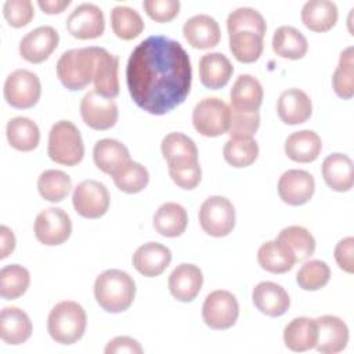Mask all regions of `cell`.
<instances>
[{
    "label": "cell",
    "mask_w": 354,
    "mask_h": 354,
    "mask_svg": "<svg viewBox=\"0 0 354 354\" xmlns=\"http://www.w3.org/2000/svg\"><path fill=\"white\" fill-rule=\"evenodd\" d=\"M252 300L256 308L268 317H281L290 306L288 292L281 285L270 281H263L253 288Z\"/></svg>",
    "instance_id": "21"
},
{
    "label": "cell",
    "mask_w": 354,
    "mask_h": 354,
    "mask_svg": "<svg viewBox=\"0 0 354 354\" xmlns=\"http://www.w3.org/2000/svg\"><path fill=\"white\" fill-rule=\"evenodd\" d=\"M224 160L232 167H248L259 156V145L253 137L230 138L223 148Z\"/></svg>",
    "instance_id": "40"
},
{
    "label": "cell",
    "mask_w": 354,
    "mask_h": 354,
    "mask_svg": "<svg viewBox=\"0 0 354 354\" xmlns=\"http://www.w3.org/2000/svg\"><path fill=\"white\" fill-rule=\"evenodd\" d=\"M8 144L22 152L33 151L40 141L39 126L25 116H17L8 120L6 127Z\"/></svg>",
    "instance_id": "35"
},
{
    "label": "cell",
    "mask_w": 354,
    "mask_h": 354,
    "mask_svg": "<svg viewBox=\"0 0 354 354\" xmlns=\"http://www.w3.org/2000/svg\"><path fill=\"white\" fill-rule=\"evenodd\" d=\"M198 217L202 230L210 236H227L235 227L234 205L221 195L209 196L201 205Z\"/></svg>",
    "instance_id": "7"
},
{
    "label": "cell",
    "mask_w": 354,
    "mask_h": 354,
    "mask_svg": "<svg viewBox=\"0 0 354 354\" xmlns=\"http://www.w3.org/2000/svg\"><path fill=\"white\" fill-rule=\"evenodd\" d=\"M277 112L285 124H300L311 118L313 104L303 90L288 88L278 98Z\"/></svg>",
    "instance_id": "22"
},
{
    "label": "cell",
    "mask_w": 354,
    "mask_h": 354,
    "mask_svg": "<svg viewBox=\"0 0 354 354\" xmlns=\"http://www.w3.org/2000/svg\"><path fill=\"white\" fill-rule=\"evenodd\" d=\"M144 350L141 344L130 337V336H116L108 342L105 347L106 354H119V353H129V354H141Z\"/></svg>",
    "instance_id": "51"
},
{
    "label": "cell",
    "mask_w": 354,
    "mask_h": 354,
    "mask_svg": "<svg viewBox=\"0 0 354 354\" xmlns=\"http://www.w3.org/2000/svg\"><path fill=\"white\" fill-rule=\"evenodd\" d=\"M48 158L64 166H75L84 156V144L79 129L71 120H58L48 133Z\"/></svg>",
    "instance_id": "5"
},
{
    "label": "cell",
    "mask_w": 354,
    "mask_h": 354,
    "mask_svg": "<svg viewBox=\"0 0 354 354\" xmlns=\"http://www.w3.org/2000/svg\"><path fill=\"white\" fill-rule=\"evenodd\" d=\"M322 149L321 137L313 130H300L292 133L285 141L286 156L299 163L314 162Z\"/></svg>",
    "instance_id": "31"
},
{
    "label": "cell",
    "mask_w": 354,
    "mask_h": 354,
    "mask_svg": "<svg viewBox=\"0 0 354 354\" xmlns=\"http://www.w3.org/2000/svg\"><path fill=\"white\" fill-rule=\"evenodd\" d=\"M30 274L19 264H8L0 270V296L4 300L21 297L29 288Z\"/></svg>",
    "instance_id": "38"
},
{
    "label": "cell",
    "mask_w": 354,
    "mask_h": 354,
    "mask_svg": "<svg viewBox=\"0 0 354 354\" xmlns=\"http://www.w3.org/2000/svg\"><path fill=\"white\" fill-rule=\"evenodd\" d=\"M66 29L79 40L97 39L105 30L104 12L93 3H83L69 14L66 19Z\"/></svg>",
    "instance_id": "13"
},
{
    "label": "cell",
    "mask_w": 354,
    "mask_h": 354,
    "mask_svg": "<svg viewBox=\"0 0 354 354\" xmlns=\"http://www.w3.org/2000/svg\"><path fill=\"white\" fill-rule=\"evenodd\" d=\"M58 41V32L53 26H39L22 37L19 41V54L30 64H40L54 53Z\"/></svg>",
    "instance_id": "15"
},
{
    "label": "cell",
    "mask_w": 354,
    "mask_h": 354,
    "mask_svg": "<svg viewBox=\"0 0 354 354\" xmlns=\"http://www.w3.org/2000/svg\"><path fill=\"white\" fill-rule=\"evenodd\" d=\"M72 189L71 177L62 170H44L37 178V191L48 202H61Z\"/></svg>",
    "instance_id": "37"
},
{
    "label": "cell",
    "mask_w": 354,
    "mask_h": 354,
    "mask_svg": "<svg viewBox=\"0 0 354 354\" xmlns=\"http://www.w3.org/2000/svg\"><path fill=\"white\" fill-rule=\"evenodd\" d=\"M3 14L10 26L24 28L35 17V10L30 0H7L3 6Z\"/></svg>",
    "instance_id": "47"
},
{
    "label": "cell",
    "mask_w": 354,
    "mask_h": 354,
    "mask_svg": "<svg viewBox=\"0 0 354 354\" xmlns=\"http://www.w3.org/2000/svg\"><path fill=\"white\" fill-rule=\"evenodd\" d=\"M87 325L84 308L73 300L57 303L48 314L47 330L59 344H73L82 339Z\"/></svg>",
    "instance_id": "4"
},
{
    "label": "cell",
    "mask_w": 354,
    "mask_h": 354,
    "mask_svg": "<svg viewBox=\"0 0 354 354\" xmlns=\"http://www.w3.org/2000/svg\"><path fill=\"white\" fill-rule=\"evenodd\" d=\"M167 285L174 299L183 303H189L202 289L203 274L195 264L183 263L171 271Z\"/></svg>",
    "instance_id": "18"
},
{
    "label": "cell",
    "mask_w": 354,
    "mask_h": 354,
    "mask_svg": "<svg viewBox=\"0 0 354 354\" xmlns=\"http://www.w3.org/2000/svg\"><path fill=\"white\" fill-rule=\"evenodd\" d=\"M29 315L18 307H4L0 313V337L7 344H22L32 335Z\"/></svg>",
    "instance_id": "24"
},
{
    "label": "cell",
    "mask_w": 354,
    "mask_h": 354,
    "mask_svg": "<svg viewBox=\"0 0 354 354\" xmlns=\"http://www.w3.org/2000/svg\"><path fill=\"white\" fill-rule=\"evenodd\" d=\"M263 95L261 83L254 76L248 73L239 75L230 93V108L242 112L259 111L263 102Z\"/></svg>",
    "instance_id": "23"
},
{
    "label": "cell",
    "mask_w": 354,
    "mask_h": 354,
    "mask_svg": "<svg viewBox=\"0 0 354 354\" xmlns=\"http://www.w3.org/2000/svg\"><path fill=\"white\" fill-rule=\"evenodd\" d=\"M183 35L187 43L198 50L216 47L221 37L217 21L207 14H198L188 18L183 26Z\"/></svg>",
    "instance_id": "19"
},
{
    "label": "cell",
    "mask_w": 354,
    "mask_h": 354,
    "mask_svg": "<svg viewBox=\"0 0 354 354\" xmlns=\"http://www.w3.org/2000/svg\"><path fill=\"white\" fill-rule=\"evenodd\" d=\"M260 126V113L259 111L242 112L231 109V122L228 134L230 138L241 137H253Z\"/></svg>",
    "instance_id": "46"
},
{
    "label": "cell",
    "mask_w": 354,
    "mask_h": 354,
    "mask_svg": "<svg viewBox=\"0 0 354 354\" xmlns=\"http://www.w3.org/2000/svg\"><path fill=\"white\" fill-rule=\"evenodd\" d=\"M169 170H184L198 165V148L192 138L183 133H169L160 144Z\"/></svg>",
    "instance_id": "14"
},
{
    "label": "cell",
    "mask_w": 354,
    "mask_h": 354,
    "mask_svg": "<svg viewBox=\"0 0 354 354\" xmlns=\"http://www.w3.org/2000/svg\"><path fill=\"white\" fill-rule=\"evenodd\" d=\"M169 174L174 184H177L183 189H194L202 178V169L198 165L184 169V170H169Z\"/></svg>",
    "instance_id": "50"
},
{
    "label": "cell",
    "mask_w": 354,
    "mask_h": 354,
    "mask_svg": "<svg viewBox=\"0 0 354 354\" xmlns=\"http://www.w3.org/2000/svg\"><path fill=\"white\" fill-rule=\"evenodd\" d=\"M318 339L317 321L308 317L292 319L283 329L285 346L296 353H303L315 347Z\"/></svg>",
    "instance_id": "30"
},
{
    "label": "cell",
    "mask_w": 354,
    "mask_h": 354,
    "mask_svg": "<svg viewBox=\"0 0 354 354\" xmlns=\"http://www.w3.org/2000/svg\"><path fill=\"white\" fill-rule=\"evenodd\" d=\"M227 30L228 35L235 33L238 30H250L264 37L267 24L257 10L252 7H239L230 12L227 18Z\"/></svg>",
    "instance_id": "44"
},
{
    "label": "cell",
    "mask_w": 354,
    "mask_h": 354,
    "mask_svg": "<svg viewBox=\"0 0 354 354\" xmlns=\"http://www.w3.org/2000/svg\"><path fill=\"white\" fill-rule=\"evenodd\" d=\"M257 261L260 267L272 274H283L293 268L296 261L277 243V241H267L259 248Z\"/></svg>",
    "instance_id": "42"
},
{
    "label": "cell",
    "mask_w": 354,
    "mask_h": 354,
    "mask_svg": "<svg viewBox=\"0 0 354 354\" xmlns=\"http://www.w3.org/2000/svg\"><path fill=\"white\" fill-rule=\"evenodd\" d=\"M72 203L79 216L84 218H100L108 212L111 196L102 183L84 180L73 189Z\"/></svg>",
    "instance_id": "10"
},
{
    "label": "cell",
    "mask_w": 354,
    "mask_h": 354,
    "mask_svg": "<svg viewBox=\"0 0 354 354\" xmlns=\"http://www.w3.org/2000/svg\"><path fill=\"white\" fill-rule=\"evenodd\" d=\"M239 315L236 297L224 289L210 292L202 306L203 322L216 330L228 329L235 325Z\"/></svg>",
    "instance_id": "9"
},
{
    "label": "cell",
    "mask_w": 354,
    "mask_h": 354,
    "mask_svg": "<svg viewBox=\"0 0 354 354\" xmlns=\"http://www.w3.org/2000/svg\"><path fill=\"white\" fill-rule=\"evenodd\" d=\"M315 321L318 328L317 351L322 354L343 351L348 343V328L346 322L335 315H321Z\"/></svg>",
    "instance_id": "17"
},
{
    "label": "cell",
    "mask_w": 354,
    "mask_h": 354,
    "mask_svg": "<svg viewBox=\"0 0 354 354\" xmlns=\"http://www.w3.org/2000/svg\"><path fill=\"white\" fill-rule=\"evenodd\" d=\"M230 50L239 62L252 64L263 53V37L250 30H238L230 35Z\"/></svg>",
    "instance_id": "39"
},
{
    "label": "cell",
    "mask_w": 354,
    "mask_h": 354,
    "mask_svg": "<svg viewBox=\"0 0 354 354\" xmlns=\"http://www.w3.org/2000/svg\"><path fill=\"white\" fill-rule=\"evenodd\" d=\"M119 57L100 47L97 68L94 75V90L105 98H115L119 94Z\"/></svg>",
    "instance_id": "29"
},
{
    "label": "cell",
    "mask_w": 354,
    "mask_h": 354,
    "mask_svg": "<svg viewBox=\"0 0 354 354\" xmlns=\"http://www.w3.org/2000/svg\"><path fill=\"white\" fill-rule=\"evenodd\" d=\"M69 4H71V0H39L37 1V6L43 10V12L50 15L62 12Z\"/></svg>",
    "instance_id": "53"
},
{
    "label": "cell",
    "mask_w": 354,
    "mask_h": 354,
    "mask_svg": "<svg viewBox=\"0 0 354 354\" xmlns=\"http://www.w3.org/2000/svg\"><path fill=\"white\" fill-rule=\"evenodd\" d=\"M93 159L101 171L113 176L119 169L130 162V152L120 141L113 138H102L94 145Z\"/></svg>",
    "instance_id": "28"
},
{
    "label": "cell",
    "mask_w": 354,
    "mask_h": 354,
    "mask_svg": "<svg viewBox=\"0 0 354 354\" xmlns=\"http://www.w3.org/2000/svg\"><path fill=\"white\" fill-rule=\"evenodd\" d=\"M188 224L187 210L176 202H166L158 207L153 214V228L162 236H180Z\"/></svg>",
    "instance_id": "33"
},
{
    "label": "cell",
    "mask_w": 354,
    "mask_h": 354,
    "mask_svg": "<svg viewBox=\"0 0 354 354\" xmlns=\"http://www.w3.org/2000/svg\"><path fill=\"white\" fill-rule=\"evenodd\" d=\"M80 116L94 130L113 127L119 118V109L113 100L105 98L95 90H90L80 101Z\"/></svg>",
    "instance_id": "12"
},
{
    "label": "cell",
    "mask_w": 354,
    "mask_h": 354,
    "mask_svg": "<svg viewBox=\"0 0 354 354\" xmlns=\"http://www.w3.org/2000/svg\"><path fill=\"white\" fill-rule=\"evenodd\" d=\"M234 72L231 61L221 53H209L199 59V77L205 87L218 90L224 87Z\"/></svg>",
    "instance_id": "27"
},
{
    "label": "cell",
    "mask_w": 354,
    "mask_h": 354,
    "mask_svg": "<svg viewBox=\"0 0 354 354\" xmlns=\"http://www.w3.org/2000/svg\"><path fill=\"white\" fill-rule=\"evenodd\" d=\"M115 185L126 194H138L149 183L148 170L138 162H127L122 169H119L113 176Z\"/></svg>",
    "instance_id": "43"
},
{
    "label": "cell",
    "mask_w": 354,
    "mask_h": 354,
    "mask_svg": "<svg viewBox=\"0 0 354 354\" xmlns=\"http://www.w3.org/2000/svg\"><path fill=\"white\" fill-rule=\"evenodd\" d=\"M335 260L337 266L348 272H354V238L346 236L340 239L335 248Z\"/></svg>",
    "instance_id": "49"
},
{
    "label": "cell",
    "mask_w": 354,
    "mask_h": 354,
    "mask_svg": "<svg viewBox=\"0 0 354 354\" xmlns=\"http://www.w3.org/2000/svg\"><path fill=\"white\" fill-rule=\"evenodd\" d=\"M332 86L343 100H350L354 94V48L351 46L340 53L339 64L332 76Z\"/></svg>",
    "instance_id": "41"
},
{
    "label": "cell",
    "mask_w": 354,
    "mask_h": 354,
    "mask_svg": "<svg viewBox=\"0 0 354 354\" xmlns=\"http://www.w3.org/2000/svg\"><path fill=\"white\" fill-rule=\"evenodd\" d=\"M231 108L217 97L201 100L192 111V124L205 137H218L228 133Z\"/></svg>",
    "instance_id": "6"
},
{
    "label": "cell",
    "mask_w": 354,
    "mask_h": 354,
    "mask_svg": "<svg viewBox=\"0 0 354 354\" xmlns=\"http://www.w3.org/2000/svg\"><path fill=\"white\" fill-rule=\"evenodd\" d=\"M111 28L122 40H133L138 37L145 25L141 15L127 6H116L111 11Z\"/></svg>",
    "instance_id": "36"
},
{
    "label": "cell",
    "mask_w": 354,
    "mask_h": 354,
    "mask_svg": "<svg viewBox=\"0 0 354 354\" xmlns=\"http://www.w3.org/2000/svg\"><path fill=\"white\" fill-rule=\"evenodd\" d=\"M275 241L296 263L310 259L315 250L314 236L301 225L285 227Z\"/></svg>",
    "instance_id": "26"
},
{
    "label": "cell",
    "mask_w": 354,
    "mask_h": 354,
    "mask_svg": "<svg viewBox=\"0 0 354 354\" xmlns=\"http://www.w3.org/2000/svg\"><path fill=\"white\" fill-rule=\"evenodd\" d=\"M3 91L8 105L18 109H28L35 106L40 98V79L28 69H17L7 76Z\"/></svg>",
    "instance_id": "8"
},
{
    "label": "cell",
    "mask_w": 354,
    "mask_h": 354,
    "mask_svg": "<svg viewBox=\"0 0 354 354\" xmlns=\"http://www.w3.org/2000/svg\"><path fill=\"white\" fill-rule=\"evenodd\" d=\"M0 238H1V245H0V259H6L8 254H11L15 249V236L12 231L1 225L0 227Z\"/></svg>",
    "instance_id": "52"
},
{
    "label": "cell",
    "mask_w": 354,
    "mask_h": 354,
    "mask_svg": "<svg viewBox=\"0 0 354 354\" xmlns=\"http://www.w3.org/2000/svg\"><path fill=\"white\" fill-rule=\"evenodd\" d=\"M337 7L329 0H310L300 12L301 22L313 32H328L337 22Z\"/></svg>",
    "instance_id": "32"
},
{
    "label": "cell",
    "mask_w": 354,
    "mask_h": 354,
    "mask_svg": "<svg viewBox=\"0 0 354 354\" xmlns=\"http://www.w3.org/2000/svg\"><path fill=\"white\" fill-rule=\"evenodd\" d=\"M35 236L46 246H57L69 239L72 221L69 214L59 207L41 210L35 220Z\"/></svg>",
    "instance_id": "11"
},
{
    "label": "cell",
    "mask_w": 354,
    "mask_h": 354,
    "mask_svg": "<svg viewBox=\"0 0 354 354\" xmlns=\"http://www.w3.org/2000/svg\"><path fill=\"white\" fill-rule=\"evenodd\" d=\"M315 191L314 177L300 169H290L282 173L278 181V195L282 202L290 206H301L307 203Z\"/></svg>",
    "instance_id": "16"
},
{
    "label": "cell",
    "mask_w": 354,
    "mask_h": 354,
    "mask_svg": "<svg viewBox=\"0 0 354 354\" xmlns=\"http://www.w3.org/2000/svg\"><path fill=\"white\" fill-rule=\"evenodd\" d=\"M94 297L106 313H123L134 301L136 282L126 271L105 270L95 278Z\"/></svg>",
    "instance_id": "2"
},
{
    "label": "cell",
    "mask_w": 354,
    "mask_h": 354,
    "mask_svg": "<svg viewBox=\"0 0 354 354\" xmlns=\"http://www.w3.org/2000/svg\"><path fill=\"white\" fill-rule=\"evenodd\" d=\"M272 50L277 55L288 59H300L308 50L306 36L296 28L282 25L272 36Z\"/></svg>",
    "instance_id": "34"
},
{
    "label": "cell",
    "mask_w": 354,
    "mask_h": 354,
    "mask_svg": "<svg viewBox=\"0 0 354 354\" xmlns=\"http://www.w3.org/2000/svg\"><path fill=\"white\" fill-rule=\"evenodd\" d=\"M330 278V268L322 260L306 261L296 274V282L303 290H319Z\"/></svg>",
    "instance_id": "45"
},
{
    "label": "cell",
    "mask_w": 354,
    "mask_h": 354,
    "mask_svg": "<svg viewBox=\"0 0 354 354\" xmlns=\"http://www.w3.org/2000/svg\"><path fill=\"white\" fill-rule=\"evenodd\" d=\"M100 47L72 48L59 57L57 76L62 86L71 91L86 88L93 80L97 68Z\"/></svg>",
    "instance_id": "3"
},
{
    "label": "cell",
    "mask_w": 354,
    "mask_h": 354,
    "mask_svg": "<svg viewBox=\"0 0 354 354\" xmlns=\"http://www.w3.org/2000/svg\"><path fill=\"white\" fill-rule=\"evenodd\" d=\"M189 55L177 41L152 35L131 51L126 83L136 105L151 115H165L181 105L191 91Z\"/></svg>",
    "instance_id": "1"
},
{
    "label": "cell",
    "mask_w": 354,
    "mask_h": 354,
    "mask_svg": "<svg viewBox=\"0 0 354 354\" xmlns=\"http://www.w3.org/2000/svg\"><path fill=\"white\" fill-rule=\"evenodd\" d=\"M322 177L330 189L337 192L350 191L354 184L353 160L339 152L328 155L322 162Z\"/></svg>",
    "instance_id": "25"
},
{
    "label": "cell",
    "mask_w": 354,
    "mask_h": 354,
    "mask_svg": "<svg viewBox=\"0 0 354 354\" xmlns=\"http://www.w3.org/2000/svg\"><path fill=\"white\" fill-rule=\"evenodd\" d=\"M171 261V252L159 242H147L137 248L133 254L134 268L144 277L160 275Z\"/></svg>",
    "instance_id": "20"
},
{
    "label": "cell",
    "mask_w": 354,
    "mask_h": 354,
    "mask_svg": "<svg viewBox=\"0 0 354 354\" xmlns=\"http://www.w3.org/2000/svg\"><path fill=\"white\" fill-rule=\"evenodd\" d=\"M142 7L148 17L156 22H169L180 12L178 0H144Z\"/></svg>",
    "instance_id": "48"
}]
</instances>
